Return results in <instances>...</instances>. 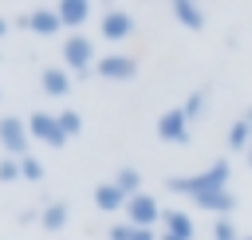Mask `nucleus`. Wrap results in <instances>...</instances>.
Returning <instances> with one entry per match:
<instances>
[{
    "label": "nucleus",
    "instance_id": "obj_16",
    "mask_svg": "<svg viewBox=\"0 0 252 240\" xmlns=\"http://www.w3.org/2000/svg\"><path fill=\"white\" fill-rule=\"evenodd\" d=\"M126 201H130V197H126V193H122V189H118L114 181H110V185H98V189H94V205H98L102 212H114V209H122Z\"/></svg>",
    "mask_w": 252,
    "mask_h": 240
},
{
    "label": "nucleus",
    "instance_id": "obj_9",
    "mask_svg": "<svg viewBox=\"0 0 252 240\" xmlns=\"http://www.w3.org/2000/svg\"><path fill=\"white\" fill-rule=\"evenodd\" d=\"M193 205L197 209H205V212H217L220 220L236 209V197L228 193V189H217V193H201V197H193Z\"/></svg>",
    "mask_w": 252,
    "mask_h": 240
},
{
    "label": "nucleus",
    "instance_id": "obj_3",
    "mask_svg": "<svg viewBox=\"0 0 252 240\" xmlns=\"http://www.w3.org/2000/svg\"><path fill=\"white\" fill-rule=\"evenodd\" d=\"M28 134L39 138V142H47V146H55V150L67 142V134H63V126H59V114H47V110H32Z\"/></svg>",
    "mask_w": 252,
    "mask_h": 240
},
{
    "label": "nucleus",
    "instance_id": "obj_10",
    "mask_svg": "<svg viewBox=\"0 0 252 240\" xmlns=\"http://www.w3.org/2000/svg\"><path fill=\"white\" fill-rule=\"evenodd\" d=\"M39 87H43V94L63 98V94L71 90V71H67V67H47V71L39 75Z\"/></svg>",
    "mask_w": 252,
    "mask_h": 240
},
{
    "label": "nucleus",
    "instance_id": "obj_12",
    "mask_svg": "<svg viewBox=\"0 0 252 240\" xmlns=\"http://www.w3.org/2000/svg\"><path fill=\"white\" fill-rule=\"evenodd\" d=\"M55 16H59V24H63V28H79V24H87L91 4H87V0H63V4L55 8Z\"/></svg>",
    "mask_w": 252,
    "mask_h": 240
},
{
    "label": "nucleus",
    "instance_id": "obj_7",
    "mask_svg": "<svg viewBox=\"0 0 252 240\" xmlns=\"http://www.w3.org/2000/svg\"><path fill=\"white\" fill-rule=\"evenodd\" d=\"M126 216H130V224H134V228H150V224L161 216V209H158V201H154V197L138 193V197H130V201H126Z\"/></svg>",
    "mask_w": 252,
    "mask_h": 240
},
{
    "label": "nucleus",
    "instance_id": "obj_17",
    "mask_svg": "<svg viewBox=\"0 0 252 240\" xmlns=\"http://www.w3.org/2000/svg\"><path fill=\"white\" fill-rule=\"evenodd\" d=\"M114 185L126 193V197H138V185H142V173L138 169H118V177H114Z\"/></svg>",
    "mask_w": 252,
    "mask_h": 240
},
{
    "label": "nucleus",
    "instance_id": "obj_14",
    "mask_svg": "<svg viewBox=\"0 0 252 240\" xmlns=\"http://www.w3.org/2000/svg\"><path fill=\"white\" fill-rule=\"evenodd\" d=\"M173 16H177V24L189 28V31H201V28H205V12H201V4L177 0V4H173Z\"/></svg>",
    "mask_w": 252,
    "mask_h": 240
},
{
    "label": "nucleus",
    "instance_id": "obj_4",
    "mask_svg": "<svg viewBox=\"0 0 252 240\" xmlns=\"http://www.w3.org/2000/svg\"><path fill=\"white\" fill-rule=\"evenodd\" d=\"M94 67H98V75H102V79H110V83H126V79H134V75H138V59H130V55H122V51L102 55Z\"/></svg>",
    "mask_w": 252,
    "mask_h": 240
},
{
    "label": "nucleus",
    "instance_id": "obj_24",
    "mask_svg": "<svg viewBox=\"0 0 252 240\" xmlns=\"http://www.w3.org/2000/svg\"><path fill=\"white\" fill-rule=\"evenodd\" d=\"M130 232H134V224H130V220H122V224H114V228H110V240H130Z\"/></svg>",
    "mask_w": 252,
    "mask_h": 240
},
{
    "label": "nucleus",
    "instance_id": "obj_28",
    "mask_svg": "<svg viewBox=\"0 0 252 240\" xmlns=\"http://www.w3.org/2000/svg\"><path fill=\"white\" fill-rule=\"evenodd\" d=\"M4 31H8V24H4V20H0V35H4Z\"/></svg>",
    "mask_w": 252,
    "mask_h": 240
},
{
    "label": "nucleus",
    "instance_id": "obj_13",
    "mask_svg": "<svg viewBox=\"0 0 252 240\" xmlns=\"http://www.w3.org/2000/svg\"><path fill=\"white\" fill-rule=\"evenodd\" d=\"M67 220H71V209H67V201H51V205L39 212V224H43L47 232H63V228H67Z\"/></svg>",
    "mask_w": 252,
    "mask_h": 240
},
{
    "label": "nucleus",
    "instance_id": "obj_11",
    "mask_svg": "<svg viewBox=\"0 0 252 240\" xmlns=\"http://www.w3.org/2000/svg\"><path fill=\"white\" fill-rule=\"evenodd\" d=\"M24 28L28 31H35V35H55L63 24H59V16H55V8H35L28 20H24Z\"/></svg>",
    "mask_w": 252,
    "mask_h": 240
},
{
    "label": "nucleus",
    "instance_id": "obj_26",
    "mask_svg": "<svg viewBox=\"0 0 252 240\" xmlns=\"http://www.w3.org/2000/svg\"><path fill=\"white\" fill-rule=\"evenodd\" d=\"M244 122H248V126H252V106H248V110H244Z\"/></svg>",
    "mask_w": 252,
    "mask_h": 240
},
{
    "label": "nucleus",
    "instance_id": "obj_8",
    "mask_svg": "<svg viewBox=\"0 0 252 240\" xmlns=\"http://www.w3.org/2000/svg\"><path fill=\"white\" fill-rule=\"evenodd\" d=\"M130 31H134V16H130V12H122V8L102 12V39L118 43V39H126Z\"/></svg>",
    "mask_w": 252,
    "mask_h": 240
},
{
    "label": "nucleus",
    "instance_id": "obj_6",
    "mask_svg": "<svg viewBox=\"0 0 252 240\" xmlns=\"http://www.w3.org/2000/svg\"><path fill=\"white\" fill-rule=\"evenodd\" d=\"M158 138H161V142H177V146L189 142V118H185L181 106H177V110H165V114L158 118Z\"/></svg>",
    "mask_w": 252,
    "mask_h": 240
},
{
    "label": "nucleus",
    "instance_id": "obj_19",
    "mask_svg": "<svg viewBox=\"0 0 252 240\" xmlns=\"http://www.w3.org/2000/svg\"><path fill=\"white\" fill-rule=\"evenodd\" d=\"M59 126H63L67 138H75V134L83 130V114H79V110H63V114H59Z\"/></svg>",
    "mask_w": 252,
    "mask_h": 240
},
{
    "label": "nucleus",
    "instance_id": "obj_30",
    "mask_svg": "<svg viewBox=\"0 0 252 240\" xmlns=\"http://www.w3.org/2000/svg\"><path fill=\"white\" fill-rule=\"evenodd\" d=\"M244 240H252V236H244Z\"/></svg>",
    "mask_w": 252,
    "mask_h": 240
},
{
    "label": "nucleus",
    "instance_id": "obj_25",
    "mask_svg": "<svg viewBox=\"0 0 252 240\" xmlns=\"http://www.w3.org/2000/svg\"><path fill=\"white\" fill-rule=\"evenodd\" d=\"M130 240H158V236H154V228H134Z\"/></svg>",
    "mask_w": 252,
    "mask_h": 240
},
{
    "label": "nucleus",
    "instance_id": "obj_23",
    "mask_svg": "<svg viewBox=\"0 0 252 240\" xmlns=\"http://www.w3.org/2000/svg\"><path fill=\"white\" fill-rule=\"evenodd\" d=\"M16 177H20V157L0 161V181H16Z\"/></svg>",
    "mask_w": 252,
    "mask_h": 240
},
{
    "label": "nucleus",
    "instance_id": "obj_21",
    "mask_svg": "<svg viewBox=\"0 0 252 240\" xmlns=\"http://www.w3.org/2000/svg\"><path fill=\"white\" fill-rule=\"evenodd\" d=\"M201 106H205V90H197V94H189V98H185V106H181V110H185V118H189V122H193V118H197V114H201Z\"/></svg>",
    "mask_w": 252,
    "mask_h": 240
},
{
    "label": "nucleus",
    "instance_id": "obj_15",
    "mask_svg": "<svg viewBox=\"0 0 252 240\" xmlns=\"http://www.w3.org/2000/svg\"><path fill=\"white\" fill-rule=\"evenodd\" d=\"M161 220H165V232H169V236L193 240V220H189V212H181V209H165Z\"/></svg>",
    "mask_w": 252,
    "mask_h": 240
},
{
    "label": "nucleus",
    "instance_id": "obj_20",
    "mask_svg": "<svg viewBox=\"0 0 252 240\" xmlns=\"http://www.w3.org/2000/svg\"><path fill=\"white\" fill-rule=\"evenodd\" d=\"M20 177H28V181H39V177H43V165H39L35 157H20Z\"/></svg>",
    "mask_w": 252,
    "mask_h": 240
},
{
    "label": "nucleus",
    "instance_id": "obj_5",
    "mask_svg": "<svg viewBox=\"0 0 252 240\" xmlns=\"http://www.w3.org/2000/svg\"><path fill=\"white\" fill-rule=\"evenodd\" d=\"M0 146L12 157H28V122L24 118H0Z\"/></svg>",
    "mask_w": 252,
    "mask_h": 240
},
{
    "label": "nucleus",
    "instance_id": "obj_2",
    "mask_svg": "<svg viewBox=\"0 0 252 240\" xmlns=\"http://www.w3.org/2000/svg\"><path fill=\"white\" fill-rule=\"evenodd\" d=\"M91 63H94V43L87 35H71L63 43V67L71 75H83V71H91Z\"/></svg>",
    "mask_w": 252,
    "mask_h": 240
},
{
    "label": "nucleus",
    "instance_id": "obj_29",
    "mask_svg": "<svg viewBox=\"0 0 252 240\" xmlns=\"http://www.w3.org/2000/svg\"><path fill=\"white\" fill-rule=\"evenodd\" d=\"M248 165H252V146H248Z\"/></svg>",
    "mask_w": 252,
    "mask_h": 240
},
{
    "label": "nucleus",
    "instance_id": "obj_22",
    "mask_svg": "<svg viewBox=\"0 0 252 240\" xmlns=\"http://www.w3.org/2000/svg\"><path fill=\"white\" fill-rule=\"evenodd\" d=\"M213 240H244V236H236L232 220H217V224H213Z\"/></svg>",
    "mask_w": 252,
    "mask_h": 240
},
{
    "label": "nucleus",
    "instance_id": "obj_27",
    "mask_svg": "<svg viewBox=\"0 0 252 240\" xmlns=\"http://www.w3.org/2000/svg\"><path fill=\"white\" fill-rule=\"evenodd\" d=\"M158 240H181V236H169V232H161V236H158Z\"/></svg>",
    "mask_w": 252,
    "mask_h": 240
},
{
    "label": "nucleus",
    "instance_id": "obj_1",
    "mask_svg": "<svg viewBox=\"0 0 252 240\" xmlns=\"http://www.w3.org/2000/svg\"><path fill=\"white\" fill-rule=\"evenodd\" d=\"M228 173H232V165L220 157V161L205 165L201 173H177V177H169L165 185H169V193H177V197H201V193L228 189Z\"/></svg>",
    "mask_w": 252,
    "mask_h": 240
},
{
    "label": "nucleus",
    "instance_id": "obj_18",
    "mask_svg": "<svg viewBox=\"0 0 252 240\" xmlns=\"http://www.w3.org/2000/svg\"><path fill=\"white\" fill-rule=\"evenodd\" d=\"M228 146H232V150H248V146H252V126H248L244 118L228 130Z\"/></svg>",
    "mask_w": 252,
    "mask_h": 240
}]
</instances>
